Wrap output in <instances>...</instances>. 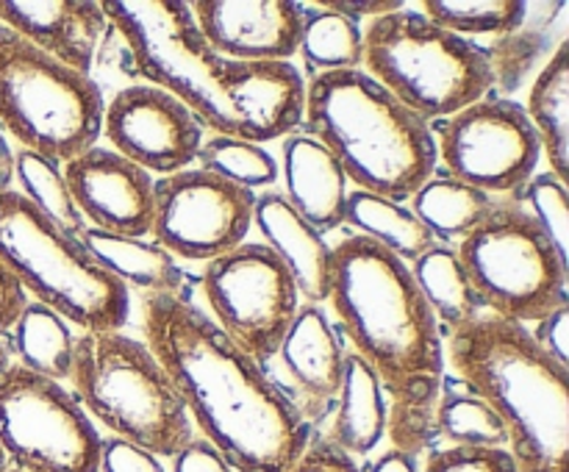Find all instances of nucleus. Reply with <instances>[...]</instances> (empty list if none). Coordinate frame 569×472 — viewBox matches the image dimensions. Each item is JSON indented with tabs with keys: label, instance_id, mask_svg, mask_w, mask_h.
I'll return each instance as SVG.
<instances>
[{
	"label": "nucleus",
	"instance_id": "f257e3e1",
	"mask_svg": "<svg viewBox=\"0 0 569 472\" xmlns=\"http://www.w3.org/2000/svg\"><path fill=\"white\" fill-rule=\"evenodd\" d=\"M142 342L176 386L198 436L233 472H287L315 431L270 372L244 355L189 298H142Z\"/></svg>",
	"mask_w": 569,
	"mask_h": 472
},
{
	"label": "nucleus",
	"instance_id": "f03ea898",
	"mask_svg": "<svg viewBox=\"0 0 569 472\" xmlns=\"http://www.w3.org/2000/svg\"><path fill=\"white\" fill-rule=\"evenodd\" d=\"M128 72L181 100L217 137L264 144L298 131L306 78L292 61H239L217 53L187 0H103Z\"/></svg>",
	"mask_w": 569,
	"mask_h": 472
},
{
	"label": "nucleus",
	"instance_id": "7ed1b4c3",
	"mask_svg": "<svg viewBox=\"0 0 569 472\" xmlns=\"http://www.w3.org/2000/svg\"><path fill=\"white\" fill-rule=\"evenodd\" d=\"M445 364L500 416L517 472H569V366L526 325L483 311L445 337Z\"/></svg>",
	"mask_w": 569,
	"mask_h": 472
},
{
	"label": "nucleus",
	"instance_id": "20e7f679",
	"mask_svg": "<svg viewBox=\"0 0 569 472\" xmlns=\"http://www.w3.org/2000/svg\"><path fill=\"white\" fill-rule=\"evenodd\" d=\"M298 131L317 139L361 192L409 203L437 170L431 125L365 70L306 78Z\"/></svg>",
	"mask_w": 569,
	"mask_h": 472
},
{
	"label": "nucleus",
	"instance_id": "39448f33",
	"mask_svg": "<svg viewBox=\"0 0 569 472\" xmlns=\"http://www.w3.org/2000/svg\"><path fill=\"white\" fill-rule=\"evenodd\" d=\"M331 250L328 303L350 353L372 366L383 389L411 375H442L445 339L411 267L359 233H348Z\"/></svg>",
	"mask_w": 569,
	"mask_h": 472
},
{
	"label": "nucleus",
	"instance_id": "423d86ee",
	"mask_svg": "<svg viewBox=\"0 0 569 472\" xmlns=\"http://www.w3.org/2000/svg\"><path fill=\"white\" fill-rule=\"evenodd\" d=\"M72 394L111 436L172 459L194 436L192 420L153 350L122 331L76 333Z\"/></svg>",
	"mask_w": 569,
	"mask_h": 472
},
{
	"label": "nucleus",
	"instance_id": "0eeeda50",
	"mask_svg": "<svg viewBox=\"0 0 569 472\" xmlns=\"http://www.w3.org/2000/svg\"><path fill=\"white\" fill-rule=\"evenodd\" d=\"M361 70L428 125L487 98L498 81L481 44L433 26L411 6L365 28Z\"/></svg>",
	"mask_w": 569,
	"mask_h": 472
},
{
	"label": "nucleus",
	"instance_id": "6e6552de",
	"mask_svg": "<svg viewBox=\"0 0 569 472\" xmlns=\"http://www.w3.org/2000/svg\"><path fill=\"white\" fill-rule=\"evenodd\" d=\"M0 264L28 300L81 331H122L131 292L89 255L81 239L39 214L20 192H0Z\"/></svg>",
	"mask_w": 569,
	"mask_h": 472
},
{
	"label": "nucleus",
	"instance_id": "1a4fd4ad",
	"mask_svg": "<svg viewBox=\"0 0 569 472\" xmlns=\"http://www.w3.org/2000/svg\"><path fill=\"white\" fill-rule=\"evenodd\" d=\"M103 109L92 76L59 64L0 26V128L22 150L67 164L98 144Z\"/></svg>",
	"mask_w": 569,
	"mask_h": 472
},
{
	"label": "nucleus",
	"instance_id": "9d476101",
	"mask_svg": "<svg viewBox=\"0 0 569 472\" xmlns=\"http://www.w3.org/2000/svg\"><path fill=\"white\" fill-rule=\"evenodd\" d=\"M456 253L492 314L528 328L569 305V267L515 198L495 200L487 220L456 244Z\"/></svg>",
	"mask_w": 569,
	"mask_h": 472
},
{
	"label": "nucleus",
	"instance_id": "9b49d317",
	"mask_svg": "<svg viewBox=\"0 0 569 472\" xmlns=\"http://www.w3.org/2000/svg\"><path fill=\"white\" fill-rule=\"evenodd\" d=\"M103 436L64 383L11 361L0 375V448L20 472H98Z\"/></svg>",
	"mask_w": 569,
	"mask_h": 472
},
{
	"label": "nucleus",
	"instance_id": "f8f14e48",
	"mask_svg": "<svg viewBox=\"0 0 569 472\" xmlns=\"http://www.w3.org/2000/svg\"><path fill=\"white\" fill-rule=\"evenodd\" d=\"M200 287L211 322L261 370H270L303 305L278 255L264 242H242L231 253L206 261Z\"/></svg>",
	"mask_w": 569,
	"mask_h": 472
},
{
	"label": "nucleus",
	"instance_id": "ddd939ff",
	"mask_svg": "<svg viewBox=\"0 0 569 472\" xmlns=\"http://www.w3.org/2000/svg\"><path fill=\"white\" fill-rule=\"evenodd\" d=\"M437 167L489 198H517L537 175L542 148L526 109L509 98H481L431 125Z\"/></svg>",
	"mask_w": 569,
	"mask_h": 472
},
{
	"label": "nucleus",
	"instance_id": "4468645a",
	"mask_svg": "<svg viewBox=\"0 0 569 472\" xmlns=\"http://www.w3.org/2000/svg\"><path fill=\"white\" fill-rule=\"evenodd\" d=\"M256 192L200 167L153 181L150 239L176 259L211 261L248 242Z\"/></svg>",
	"mask_w": 569,
	"mask_h": 472
},
{
	"label": "nucleus",
	"instance_id": "2eb2a0df",
	"mask_svg": "<svg viewBox=\"0 0 569 472\" xmlns=\"http://www.w3.org/2000/svg\"><path fill=\"white\" fill-rule=\"evenodd\" d=\"M109 148L150 175H172L198 161L203 125L178 98L153 83H128L103 109Z\"/></svg>",
	"mask_w": 569,
	"mask_h": 472
},
{
	"label": "nucleus",
	"instance_id": "dca6fc26",
	"mask_svg": "<svg viewBox=\"0 0 569 472\" xmlns=\"http://www.w3.org/2000/svg\"><path fill=\"white\" fill-rule=\"evenodd\" d=\"M345 355L348 348L322 305H300L278 348V370L270 372V378L311 431L333 414L342 389Z\"/></svg>",
	"mask_w": 569,
	"mask_h": 472
},
{
	"label": "nucleus",
	"instance_id": "f3484780",
	"mask_svg": "<svg viewBox=\"0 0 569 472\" xmlns=\"http://www.w3.org/2000/svg\"><path fill=\"white\" fill-rule=\"evenodd\" d=\"M72 200L87 228L122 237H150L153 225V181L111 148L94 144L61 164Z\"/></svg>",
	"mask_w": 569,
	"mask_h": 472
},
{
	"label": "nucleus",
	"instance_id": "a211bd4d",
	"mask_svg": "<svg viewBox=\"0 0 569 472\" xmlns=\"http://www.w3.org/2000/svg\"><path fill=\"white\" fill-rule=\"evenodd\" d=\"M194 26L217 53L239 61H292L303 3L292 0H194Z\"/></svg>",
	"mask_w": 569,
	"mask_h": 472
},
{
	"label": "nucleus",
	"instance_id": "6ab92c4d",
	"mask_svg": "<svg viewBox=\"0 0 569 472\" xmlns=\"http://www.w3.org/2000/svg\"><path fill=\"white\" fill-rule=\"evenodd\" d=\"M0 26L83 76L92 72L109 31L94 0H0Z\"/></svg>",
	"mask_w": 569,
	"mask_h": 472
},
{
	"label": "nucleus",
	"instance_id": "aec40b11",
	"mask_svg": "<svg viewBox=\"0 0 569 472\" xmlns=\"http://www.w3.org/2000/svg\"><path fill=\"white\" fill-rule=\"evenodd\" d=\"M253 225L264 244L278 255L292 278L300 303H328L331 292L333 250L320 231L309 225L281 192H259L253 205Z\"/></svg>",
	"mask_w": 569,
	"mask_h": 472
},
{
	"label": "nucleus",
	"instance_id": "412c9836",
	"mask_svg": "<svg viewBox=\"0 0 569 472\" xmlns=\"http://www.w3.org/2000/svg\"><path fill=\"white\" fill-rule=\"evenodd\" d=\"M283 200L322 237L345 225L350 183L339 161L317 139L295 131L281 139Z\"/></svg>",
	"mask_w": 569,
	"mask_h": 472
},
{
	"label": "nucleus",
	"instance_id": "4be33fe9",
	"mask_svg": "<svg viewBox=\"0 0 569 472\" xmlns=\"http://www.w3.org/2000/svg\"><path fill=\"white\" fill-rule=\"evenodd\" d=\"M81 244L126 289H139L144 298L148 294L189 298L187 272L181 270L176 255L161 248L156 239L122 237V233H106L98 231V228H87L81 233Z\"/></svg>",
	"mask_w": 569,
	"mask_h": 472
},
{
	"label": "nucleus",
	"instance_id": "5701e85b",
	"mask_svg": "<svg viewBox=\"0 0 569 472\" xmlns=\"http://www.w3.org/2000/svg\"><path fill=\"white\" fill-rule=\"evenodd\" d=\"M387 433V398L381 378L367 361L350 353L345 355L342 389L331 414V428L322 436L348 455H367L378 448Z\"/></svg>",
	"mask_w": 569,
	"mask_h": 472
},
{
	"label": "nucleus",
	"instance_id": "b1692460",
	"mask_svg": "<svg viewBox=\"0 0 569 472\" xmlns=\"http://www.w3.org/2000/svg\"><path fill=\"white\" fill-rule=\"evenodd\" d=\"M409 267L422 300H426L433 320H437L442 339L467 328L487 311V305H483L481 294L472 287L456 248L433 244L431 250H426Z\"/></svg>",
	"mask_w": 569,
	"mask_h": 472
},
{
	"label": "nucleus",
	"instance_id": "393cba45",
	"mask_svg": "<svg viewBox=\"0 0 569 472\" xmlns=\"http://www.w3.org/2000/svg\"><path fill=\"white\" fill-rule=\"evenodd\" d=\"M526 117L533 125L548 172L567 183L569 172V42L559 44L539 70L526 100Z\"/></svg>",
	"mask_w": 569,
	"mask_h": 472
},
{
	"label": "nucleus",
	"instance_id": "a878e982",
	"mask_svg": "<svg viewBox=\"0 0 569 472\" xmlns=\"http://www.w3.org/2000/svg\"><path fill=\"white\" fill-rule=\"evenodd\" d=\"M409 203L411 214L428 228L437 244H448V248H456L461 239L470 237L495 209V198L483 194L481 189L456 181L439 167L411 194Z\"/></svg>",
	"mask_w": 569,
	"mask_h": 472
},
{
	"label": "nucleus",
	"instance_id": "bb28decb",
	"mask_svg": "<svg viewBox=\"0 0 569 472\" xmlns=\"http://www.w3.org/2000/svg\"><path fill=\"white\" fill-rule=\"evenodd\" d=\"M6 344L17 359L14 364H20L22 370L59 383L70 381L76 331L64 317L50 311L48 305L28 300L11 325Z\"/></svg>",
	"mask_w": 569,
	"mask_h": 472
},
{
	"label": "nucleus",
	"instance_id": "cd10ccee",
	"mask_svg": "<svg viewBox=\"0 0 569 472\" xmlns=\"http://www.w3.org/2000/svg\"><path fill=\"white\" fill-rule=\"evenodd\" d=\"M345 225L353 228V233H359V237H367L387 248L406 264H415L426 250L437 244L428 228L411 214L409 205L395 203L381 194L361 192V189H350Z\"/></svg>",
	"mask_w": 569,
	"mask_h": 472
},
{
	"label": "nucleus",
	"instance_id": "c85d7f7f",
	"mask_svg": "<svg viewBox=\"0 0 569 472\" xmlns=\"http://www.w3.org/2000/svg\"><path fill=\"white\" fill-rule=\"evenodd\" d=\"M442 375H411L383 389V398H387V433L383 436H389L392 450L417 459L437 442Z\"/></svg>",
	"mask_w": 569,
	"mask_h": 472
},
{
	"label": "nucleus",
	"instance_id": "c756f323",
	"mask_svg": "<svg viewBox=\"0 0 569 472\" xmlns=\"http://www.w3.org/2000/svg\"><path fill=\"white\" fill-rule=\"evenodd\" d=\"M298 56L303 59L306 76L361 70L365 59V28L320 3H303Z\"/></svg>",
	"mask_w": 569,
	"mask_h": 472
},
{
	"label": "nucleus",
	"instance_id": "7c9ffc66",
	"mask_svg": "<svg viewBox=\"0 0 569 472\" xmlns=\"http://www.w3.org/2000/svg\"><path fill=\"white\" fill-rule=\"evenodd\" d=\"M437 428L439 439H448L453 448H506L509 444V433L500 416L448 372L442 375Z\"/></svg>",
	"mask_w": 569,
	"mask_h": 472
},
{
	"label": "nucleus",
	"instance_id": "2f4dec72",
	"mask_svg": "<svg viewBox=\"0 0 569 472\" xmlns=\"http://www.w3.org/2000/svg\"><path fill=\"white\" fill-rule=\"evenodd\" d=\"M417 9L433 26L476 42V37L506 39L517 33L526 26L531 6L520 0H426Z\"/></svg>",
	"mask_w": 569,
	"mask_h": 472
},
{
	"label": "nucleus",
	"instance_id": "473e14b6",
	"mask_svg": "<svg viewBox=\"0 0 569 472\" xmlns=\"http://www.w3.org/2000/svg\"><path fill=\"white\" fill-rule=\"evenodd\" d=\"M14 178L20 183V194L39 214L48 217L61 231L81 239V233L87 231V222H83L81 211L72 200L61 164L20 148L14 153Z\"/></svg>",
	"mask_w": 569,
	"mask_h": 472
},
{
	"label": "nucleus",
	"instance_id": "72a5a7b5",
	"mask_svg": "<svg viewBox=\"0 0 569 472\" xmlns=\"http://www.w3.org/2000/svg\"><path fill=\"white\" fill-rule=\"evenodd\" d=\"M200 170H209L248 192L259 194V189H270L278 181V161L264 144L248 139L217 137L203 139L198 153Z\"/></svg>",
	"mask_w": 569,
	"mask_h": 472
},
{
	"label": "nucleus",
	"instance_id": "f704fd0d",
	"mask_svg": "<svg viewBox=\"0 0 569 472\" xmlns=\"http://www.w3.org/2000/svg\"><path fill=\"white\" fill-rule=\"evenodd\" d=\"M517 203L528 211L542 237L553 248V253L569 267V205H567V183L559 181L553 172H537L526 183Z\"/></svg>",
	"mask_w": 569,
	"mask_h": 472
},
{
	"label": "nucleus",
	"instance_id": "c9c22d12",
	"mask_svg": "<svg viewBox=\"0 0 569 472\" xmlns=\"http://www.w3.org/2000/svg\"><path fill=\"white\" fill-rule=\"evenodd\" d=\"M422 472H517L506 448H442L431 450Z\"/></svg>",
	"mask_w": 569,
	"mask_h": 472
},
{
	"label": "nucleus",
	"instance_id": "e433bc0d",
	"mask_svg": "<svg viewBox=\"0 0 569 472\" xmlns=\"http://www.w3.org/2000/svg\"><path fill=\"white\" fill-rule=\"evenodd\" d=\"M98 472H164L159 455L126 442V439L106 436L100 444V470Z\"/></svg>",
	"mask_w": 569,
	"mask_h": 472
},
{
	"label": "nucleus",
	"instance_id": "4c0bfd02",
	"mask_svg": "<svg viewBox=\"0 0 569 472\" xmlns=\"http://www.w3.org/2000/svg\"><path fill=\"white\" fill-rule=\"evenodd\" d=\"M287 472H361V466L356 464L353 455L333 448L322 433L320 436L315 433L303 453H300V459Z\"/></svg>",
	"mask_w": 569,
	"mask_h": 472
},
{
	"label": "nucleus",
	"instance_id": "58836bf2",
	"mask_svg": "<svg viewBox=\"0 0 569 472\" xmlns=\"http://www.w3.org/2000/svg\"><path fill=\"white\" fill-rule=\"evenodd\" d=\"M528 331L550 359L559 361L561 366H569V305L550 311L548 317L533 322V328H528Z\"/></svg>",
	"mask_w": 569,
	"mask_h": 472
},
{
	"label": "nucleus",
	"instance_id": "ea45409f",
	"mask_svg": "<svg viewBox=\"0 0 569 472\" xmlns=\"http://www.w3.org/2000/svg\"><path fill=\"white\" fill-rule=\"evenodd\" d=\"M172 472H233V466L222 459L220 450H217L214 444H209L203 436L194 433V436L172 455Z\"/></svg>",
	"mask_w": 569,
	"mask_h": 472
},
{
	"label": "nucleus",
	"instance_id": "a19ab883",
	"mask_svg": "<svg viewBox=\"0 0 569 472\" xmlns=\"http://www.w3.org/2000/svg\"><path fill=\"white\" fill-rule=\"evenodd\" d=\"M326 9L337 11V14L348 17V20L361 22V20H378L383 14H392V11L403 9L406 3L400 0H317Z\"/></svg>",
	"mask_w": 569,
	"mask_h": 472
},
{
	"label": "nucleus",
	"instance_id": "79ce46f5",
	"mask_svg": "<svg viewBox=\"0 0 569 472\" xmlns=\"http://www.w3.org/2000/svg\"><path fill=\"white\" fill-rule=\"evenodd\" d=\"M26 303L28 298L20 289V283H17L14 278L3 270V264H0V337H9L11 325H14V320L20 317L22 305Z\"/></svg>",
	"mask_w": 569,
	"mask_h": 472
},
{
	"label": "nucleus",
	"instance_id": "37998d69",
	"mask_svg": "<svg viewBox=\"0 0 569 472\" xmlns=\"http://www.w3.org/2000/svg\"><path fill=\"white\" fill-rule=\"evenodd\" d=\"M361 472H420V470H417V459L400 453V450H387V453L378 455V459Z\"/></svg>",
	"mask_w": 569,
	"mask_h": 472
},
{
	"label": "nucleus",
	"instance_id": "c03bdc74",
	"mask_svg": "<svg viewBox=\"0 0 569 472\" xmlns=\"http://www.w3.org/2000/svg\"><path fill=\"white\" fill-rule=\"evenodd\" d=\"M11 181H14V150L9 148L3 131H0V192L11 189Z\"/></svg>",
	"mask_w": 569,
	"mask_h": 472
},
{
	"label": "nucleus",
	"instance_id": "a18cd8bd",
	"mask_svg": "<svg viewBox=\"0 0 569 472\" xmlns=\"http://www.w3.org/2000/svg\"><path fill=\"white\" fill-rule=\"evenodd\" d=\"M11 366V353H9V344H6V339L0 337V375H3L6 370Z\"/></svg>",
	"mask_w": 569,
	"mask_h": 472
},
{
	"label": "nucleus",
	"instance_id": "49530a36",
	"mask_svg": "<svg viewBox=\"0 0 569 472\" xmlns=\"http://www.w3.org/2000/svg\"><path fill=\"white\" fill-rule=\"evenodd\" d=\"M3 470H9V459H6L3 448H0V472H3Z\"/></svg>",
	"mask_w": 569,
	"mask_h": 472
},
{
	"label": "nucleus",
	"instance_id": "de8ad7c7",
	"mask_svg": "<svg viewBox=\"0 0 569 472\" xmlns=\"http://www.w3.org/2000/svg\"><path fill=\"white\" fill-rule=\"evenodd\" d=\"M3 472H20V470H14V466H9V470H3Z\"/></svg>",
	"mask_w": 569,
	"mask_h": 472
}]
</instances>
